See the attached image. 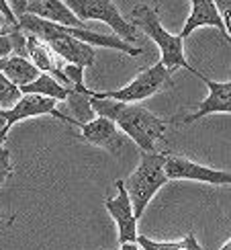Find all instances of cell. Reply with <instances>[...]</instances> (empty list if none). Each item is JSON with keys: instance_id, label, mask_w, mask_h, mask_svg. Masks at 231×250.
I'll return each instance as SVG.
<instances>
[{"instance_id": "obj_1", "label": "cell", "mask_w": 231, "mask_h": 250, "mask_svg": "<svg viewBox=\"0 0 231 250\" xmlns=\"http://www.w3.org/2000/svg\"><path fill=\"white\" fill-rule=\"evenodd\" d=\"M90 107L94 111V115L113 121L123 135L131 138L139 146L141 152H148V154L155 150V142L164 138L166 127L170 123L166 119L155 117L152 111L137 105V103L127 105V103H117V101L90 99Z\"/></svg>"}, {"instance_id": "obj_2", "label": "cell", "mask_w": 231, "mask_h": 250, "mask_svg": "<svg viewBox=\"0 0 231 250\" xmlns=\"http://www.w3.org/2000/svg\"><path fill=\"white\" fill-rule=\"evenodd\" d=\"M131 17H133V27L135 29L139 27L143 33L160 47V54H162L160 62L170 74L176 68H184L194 74L196 68H192L184 58V39L180 35L168 33L162 27L160 17H157V6L152 8L148 4H137V6H133Z\"/></svg>"}, {"instance_id": "obj_3", "label": "cell", "mask_w": 231, "mask_h": 250, "mask_svg": "<svg viewBox=\"0 0 231 250\" xmlns=\"http://www.w3.org/2000/svg\"><path fill=\"white\" fill-rule=\"evenodd\" d=\"M166 156H168V150L166 152H152V154L141 152L139 166L123 181V187L131 199L133 213L137 220L143 215L145 207L150 205L154 195L168 183L166 172H164Z\"/></svg>"}, {"instance_id": "obj_4", "label": "cell", "mask_w": 231, "mask_h": 250, "mask_svg": "<svg viewBox=\"0 0 231 250\" xmlns=\"http://www.w3.org/2000/svg\"><path fill=\"white\" fill-rule=\"evenodd\" d=\"M174 86L172 74L168 72L162 62H157L155 66L143 70L139 76H135L129 84H125L119 90H104V92H96L90 90V99H100V101H117V103H127V105H135L143 99L154 97L155 92H162Z\"/></svg>"}, {"instance_id": "obj_5", "label": "cell", "mask_w": 231, "mask_h": 250, "mask_svg": "<svg viewBox=\"0 0 231 250\" xmlns=\"http://www.w3.org/2000/svg\"><path fill=\"white\" fill-rule=\"evenodd\" d=\"M66 6L80 21H102V23H107L115 31V35L129 45L139 37V31L133 27V23L123 19L115 2H109V0H68Z\"/></svg>"}, {"instance_id": "obj_6", "label": "cell", "mask_w": 231, "mask_h": 250, "mask_svg": "<svg viewBox=\"0 0 231 250\" xmlns=\"http://www.w3.org/2000/svg\"><path fill=\"white\" fill-rule=\"evenodd\" d=\"M164 172L168 181H178V179H188V181H201L209 185H231V172L225 170H215L203 166L198 162H192L184 158V156H174L168 152L166 162H164Z\"/></svg>"}, {"instance_id": "obj_7", "label": "cell", "mask_w": 231, "mask_h": 250, "mask_svg": "<svg viewBox=\"0 0 231 250\" xmlns=\"http://www.w3.org/2000/svg\"><path fill=\"white\" fill-rule=\"evenodd\" d=\"M117 197H107L104 207L117 224L119 230V244H135L137 242V217L133 213L131 199L123 187V181H117Z\"/></svg>"}, {"instance_id": "obj_8", "label": "cell", "mask_w": 231, "mask_h": 250, "mask_svg": "<svg viewBox=\"0 0 231 250\" xmlns=\"http://www.w3.org/2000/svg\"><path fill=\"white\" fill-rule=\"evenodd\" d=\"M194 76L201 78L205 84L209 86V97L198 105V109L192 115H178L172 121H180V123H192L196 119H201L211 113H231V80L227 82H215L209 76H205L203 72H194Z\"/></svg>"}, {"instance_id": "obj_9", "label": "cell", "mask_w": 231, "mask_h": 250, "mask_svg": "<svg viewBox=\"0 0 231 250\" xmlns=\"http://www.w3.org/2000/svg\"><path fill=\"white\" fill-rule=\"evenodd\" d=\"M56 103L54 99H47V97H39V95H23L17 105L4 111V117L8 121V127H13L15 123L23 121L27 117H37V115H51V117H58L59 121H64L68 125H78V121H74V117H68L64 113H59L56 109Z\"/></svg>"}, {"instance_id": "obj_10", "label": "cell", "mask_w": 231, "mask_h": 250, "mask_svg": "<svg viewBox=\"0 0 231 250\" xmlns=\"http://www.w3.org/2000/svg\"><path fill=\"white\" fill-rule=\"evenodd\" d=\"M76 127L80 129V135L86 142L100 146V148L109 150L113 154L123 150V146H125V135L119 131V127L113 121L104 117H94L88 123H78Z\"/></svg>"}, {"instance_id": "obj_11", "label": "cell", "mask_w": 231, "mask_h": 250, "mask_svg": "<svg viewBox=\"0 0 231 250\" xmlns=\"http://www.w3.org/2000/svg\"><path fill=\"white\" fill-rule=\"evenodd\" d=\"M27 56H29V62L41 72V74H47L51 78H56L61 86L72 88L70 80L64 74V62H61L43 41H39L33 35H27Z\"/></svg>"}, {"instance_id": "obj_12", "label": "cell", "mask_w": 231, "mask_h": 250, "mask_svg": "<svg viewBox=\"0 0 231 250\" xmlns=\"http://www.w3.org/2000/svg\"><path fill=\"white\" fill-rule=\"evenodd\" d=\"M198 27H215V29H219L221 31V35H223V39L227 41V43H231V39H229L227 31H225L223 19H221V15H219V8H217L215 0H194L192 8H191V15H188L186 23H184L182 31L178 35H180L182 39H186Z\"/></svg>"}, {"instance_id": "obj_13", "label": "cell", "mask_w": 231, "mask_h": 250, "mask_svg": "<svg viewBox=\"0 0 231 250\" xmlns=\"http://www.w3.org/2000/svg\"><path fill=\"white\" fill-rule=\"evenodd\" d=\"M25 15H33L37 19L49 21V23H56V25L72 27V29H84L82 21L61 0H33V2L27 0Z\"/></svg>"}, {"instance_id": "obj_14", "label": "cell", "mask_w": 231, "mask_h": 250, "mask_svg": "<svg viewBox=\"0 0 231 250\" xmlns=\"http://www.w3.org/2000/svg\"><path fill=\"white\" fill-rule=\"evenodd\" d=\"M2 74L13 82L15 86L19 88H23L27 84H31V82H35L39 76H41V72L31 64L29 60L25 58H17V56H10L6 62H4V68H2Z\"/></svg>"}, {"instance_id": "obj_15", "label": "cell", "mask_w": 231, "mask_h": 250, "mask_svg": "<svg viewBox=\"0 0 231 250\" xmlns=\"http://www.w3.org/2000/svg\"><path fill=\"white\" fill-rule=\"evenodd\" d=\"M70 90L72 88L61 86L56 78L41 74L35 82H31V84L20 88V95H39V97H47V99H54V101H68Z\"/></svg>"}, {"instance_id": "obj_16", "label": "cell", "mask_w": 231, "mask_h": 250, "mask_svg": "<svg viewBox=\"0 0 231 250\" xmlns=\"http://www.w3.org/2000/svg\"><path fill=\"white\" fill-rule=\"evenodd\" d=\"M137 244L141 250H205L198 244L192 230H188V234L182 240H176V242H155L148 236H137Z\"/></svg>"}, {"instance_id": "obj_17", "label": "cell", "mask_w": 231, "mask_h": 250, "mask_svg": "<svg viewBox=\"0 0 231 250\" xmlns=\"http://www.w3.org/2000/svg\"><path fill=\"white\" fill-rule=\"evenodd\" d=\"M68 105L72 109V113H74V121L78 123H88L92 121L94 117V111L90 107V99L86 95H80V92H76L74 88L70 90V97H68Z\"/></svg>"}, {"instance_id": "obj_18", "label": "cell", "mask_w": 231, "mask_h": 250, "mask_svg": "<svg viewBox=\"0 0 231 250\" xmlns=\"http://www.w3.org/2000/svg\"><path fill=\"white\" fill-rule=\"evenodd\" d=\"M20 99H23L20 88L15 86L13 82L0 72V111H10Z\"/></svg>"}, {"instance_id": "obj_19", "label": "cell", "mask_w": 231, "mask_h": 250, "mask_svg": "<svg viewBox=\"0 0 231 250\" xmlns=\"http://www.w3.org/2000/svg\"><path fill=\"white\" fill-rule=\"evenodd\" d=\"M13 174V162H10V152L6 148H0V185Z\"/></svg>"}, {"instance_id": "obj_20", "label": "cell", "mask_w": 231, "mask_h": 250, "mask_svg": "<svg viewBox=\"0 0 231 250\" xmlns=\"http://www.w3.org/2000/svg\"><path fill=\"white\" fill-rule=\"evenodd\" d=\"M217 8H219V15L223 19V25H225V31L231 39V0H225V2H217Z\"/></svg>"}, {"instance_id": "obj_21", "label": "cell", "mask_w": 231, "mask_h": 250, "mask_svg": "<svg viewBox=\"0 0 231 250\" xmlns=\"http://www.w3.org/2000/svg\"><path fill=\"white\" fill-rule=\"evenodd\" d=\"M0 17L6 21V25H8V27L20 29V27H19V21H17V17L13 15V10H10V4L6 2V0H0Z\"/></svg>"}, {"instance_id": "obj_22", "label": "cell", "mask_w": 231, "mask_h": 250, "mask_svg": "<svg viewBox=\"0 0 231 250\" xmlns=\"http://www.w3.org/2000/svg\"><path fill=\"white\" fill-rule=\"evenodd\" d=\"M13 56V41L8 33H0V62H6Z\"/></svg>"}, {"instance_id": "obj_23", "label": "cell", "mask_w": 231, "mask_h": 250, "mask_svg": "<svg viewBox=\"0 0 231 250\" xmlns=\"http://www.w3.org/2000/svg\"><path fill=\"white\" fill-rule=\"evenodd\" d=\"M4 129H10V127H8V121L4 117V111H0V131H4Z\"/></svg>"}, {"instance_id": "obj_24", "label": "cell", "mask_w": 231, "mask_h": 250, "mask_svg": "<svg viewBox=\"0 0 231 250\" xmlns=\"http://www.w3.org/2000/svg\"><path fill=\"white\" fill-rule=\"evenodd\" d=\"M10 29H13V27H8V25H6V21L0 17V33H8Z\"/></svg>"}, {"instance_id": "obj_25", "label": "cell", "mask_w": 231, "mask_h": 250, "mask_svg": "<svg viewBox=\"0 0 231 250\" xmlns=\"http://www.w3.org/2000/svg\"><path fill=\"white\" fill-rule=\"evenodd\" d=\"M8 131H10V129L0 131V148H2V144H4V142H6V138H8Z\"/></svg>"}, {"instance_id": "obj_26", "label": "cell", "mask_w": 231, "mask_h": 250, "mask_svg": "<svg viewBox=\"0 0 231 250\" xmlns=\"http://www.w3.org/2000/svg\"><path fill=\"white\" fill-rule=\"evenodd\" d=\"M121 250H141V248H139L137 244H123Z\"/></svg>"}, {"instance_id": "obj_27", "label": "cell", "mask_w": 231, "mask_h": 250, "mask_svg": "<svg viewBox=\"0 0 231 250\" xmlns=\"http://www.w3.org/2000/svg\"><path fill=\"white\" fill-rule=\"evenodd\" d=\"M219 250H231V240H227V242H225L221 248H219Z\"/></svg>"}, {"instance_id": "obj_28", "label": "cell", "mask_w": 231, "mask_h": 250, "mask_svg": "<svg viewBox=\"0 0 231 250\" xmlns=\"http://www.w3.org/2000/svg\"><path fill=\"white\" fill-rule=\"evenodd\" d=\"M2 68H4V62H0V72H2Z\"/></svg>"}]
</instances>
